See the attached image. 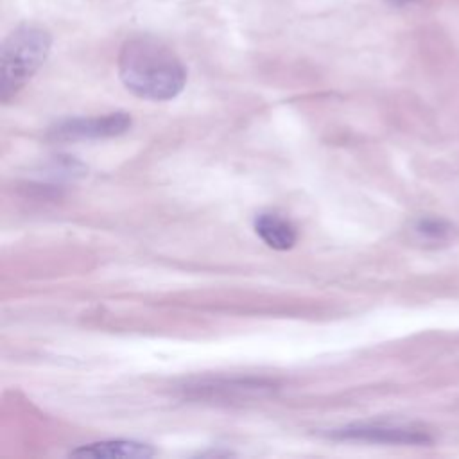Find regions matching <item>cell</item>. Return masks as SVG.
I'll use <instances>...</instances> for the list:
<instances>
[{
  "label": "cell",
  "mask_w": 459,
  "mask_h": 459,
  "mask_svg": "<svg viewBox=\"0 0 459 459\" xmlns=\"http://www.w3.org/2000/svg\"><path fill=\"white\" fill-rule=\"evenodd\" d=\"M152 455H156V450L149 443L127 439L91 443L70 452V457L81 459H147Z\"/></svg>",
  "instance_id": "277c9868"
},
{
  "label": "cell",
  "mask_w": 459,
  "mask_h": 459,
  "mask_svg": "<svg viewBox=\"0 0 459 459\" xmlns=\"http://www.w3.org/2000/svg\"><path fill=\"white\" fill-rule=\"evenodd\" d=\"M339 439H366V441H380V443H421L427 441L423 434L405 429L382 427V425H351L330 434Z\"/></svg>",
  "instance_id": "5b68a950"
},
{
  "label": "cell",
  "mask_w": 459,
  "mask_h": 459,
  "mask_svg": "<svg viewBox=\"0 0 459 459\" xmlns=\"http://www.w3.org/2000/svg\"><path fill=\"white\" fill-rule=\"evenodd\" d=\"M52 47L47 29L22 23L13 29L0 48V99L7 102L45 63Z\"/></svg>",
  "instance_id": "7a4b0ae2"
},
{
  "label": "cell",
  "mask_w": 459,
  "mask_h": 459,
  "mask_svg": "<svg viewBox=\"0 0 459 459\" xmlns=\"http://www.w3.org/2000/svg\"><path fill=\"white\" fill-rule=\"evenodd\" d=\"M118 77L140 99L170 100L183 91L186 68L161 39L134 36L126 39L120 48Z\"/></svg>",
  "instance_id": "6da1fadb"
},
{
  "label": "cell",
  "mask_w": 459,
  "mask_h": 459,
  "mask_svg": "<svg viewBox=\"0 0 459 459\" xmlns=\"http://www.w3.org/2000/svg\"><path fill=\"white\" fill-rule=\"evenodd\" d=\"M129 127H131V115L124 111H117L102 117L72 118V120L61 122L50 129L48 136L59 142L93 140V138H109V136L122 134Z\"/></svg>",
  "instance_id": "3957f363"
},
{
  "label": "cell",
  "mask_w": 459,
  "mask_h": 459,
  "mask_svg": "<svg viewBox=\"0 0 459 459\" xmlns=\"http://www.w3.org/2000/svg\"><path fill=\"white\" fill-rule=\"evenodd\" d=\"M256 235L273 249L285 251L296 244L298 233L292 222L276 213H260L255 219Z\"/></svg>",
  "instance_id": "8992f818"
}]
</instances>
